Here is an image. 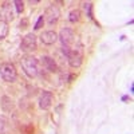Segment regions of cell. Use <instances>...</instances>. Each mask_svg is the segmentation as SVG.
<instances>
[{
  "mask_svg": "<svg viewBox=\"0 0 134 134\" xmlns=\"http://www.w3.org/2000/svg\"><path fill=\"white\" fill-rule=\"evenodd\" d=\"M58 39L60 40V43H62L63 47H70L71 44L74 43V40H75L74 31H72L71 28H63V30L59 32Z\"/></svg>",
  "mask_w": 134,
  "mask_h": 134,
  "instance_id": "cell-6",
  "label": "cell"
},
{
  "mask_svg": "<svg viewBox=\"0 0 134 134\" xmlns=\"http://www.w3.org/2000/svg\"><path fill=\"white\" fill-rule=\"evenodd\" d=\"M79 19H81V11L79 9H72L69 14V20L71 23H76V21H79Z\"/></svg>",
  "mask_w": 134,
  "mask_h": 134,
  "instance_id": "cell-13",
  "label": "cell"
},
{
  "mask_svg": "<svg viewBox=\"0 0 134 134\" xmlns=\"http://www.w3.org/2000/svg\"><path fill=\"white\" fill-rule=\"evenodd\" d=\"M133 90H134V85H133V83H131V86H130V91H131V93H133Z\"/></svg>",
  "mask_w": 134,
  "mask_h": 134,
  "instance_id": "cell-21",
  "label": "cell"
},
{
  "mask_svg": "<svg viewBox=\"0 0 134 134\" xmlns=\"http://www.w3.org/2000/svg\"><path fill=\"white\" fill-rule=\"evenodd\" d=\"M7 121L3 118V117H0V134H5L7 133Z\"/></svg>",
  "mask_w": 134,
  "mask_h": 134,
  "instance_id": "cell-14",
  "label": "cell"
},
{
  "mask_svg": "<svg viewBox=\"0 0 134 134\" xmlns=\"http://www.w3.org/2000/svg\"><path fill=\"white\" fill-rule=\"evenodd\" d=\"M0 20L5 21V23L14 20V11L11 3H3V5L0 7Z\"/></svg>",
  "mask_w": 134,
  "mask_h": 134,
  "instance_id": "cell-7",
  "label": "cell"
},
{
  "mask_svg": "<svg viewBox=\"0 0 134 134\" xmlns=\"http://www.w3.org/2000/svg\"><path fill=\"white\" fill-rule=\"evenodd\" d=\"M122 100H124V102H126V103H127V102H130V98H129L127 95H124V97H122Z\"/></svg>",
  "mask_w": 134,
  "mask_h": 134,
  "instance_id": "cell-20",
  "label": "cell"
},
{
  "mask_svg": "<svg viewBox=\"0 0 134 134\" xmlns=\"http://www.w3.org/2000/svg\"><path fill=\"white\" fill-rule=\"evenodd\" d=\"M42 64L44 66V69L50 72H57L58 71V66H57V62L54 60V58L51 57H42L40 59Z\"/></svg>",
  "mask_w": 134,
  "mask_h": 134,
  "instance_id": "cell-10",
  "label": "cell"
},
{
  "mask_svg": "<svg viewBox=\"0 0 134 134\" xmlns=\"http://www.w3.org/2000/svg\"><path fill=\"white\" fill-rule=\"evenodd\" d=\"M0 76H2V79L8 82V83H12L16 81L18 78V71L15 69V66L12 63H2L0 64Z\"/></svg>",
  "mask_w": 134,
  "mask_h": 134,
  "instance_id": "cell-2",
  "label": "cell"
},
{
  "mask_svg": "<svg viewBox=\"0 0 134 134\" xmlns=\"http://www.w3.org/2000/svg\"><path fill=\"white\" fill-rule=\"evenodd\" d=\"M40 40L43 44H47V46H51L55 42L58 40V34L55 31H44L40 35Z\"/></svg>",
  "mask_w": 134,
  "mask_h": 134,
  "instance_id": "cell-9",
  "label": "cell"
},
{
  "mask_svg": "<svg viewBox=\"0 0 134 134\" xmlns=\"http://www.w3.org/2000/svg\"><path fill=\"white\" fill-rule=\"evenodd\" d=\"M67 58H69L70 67H72V69L81 67V64L83 62V48H82V46H78V47L72 48Z\"/></svg>",
  "mask_w": 134,
  "mask_h": 134,
  "instance_id": "cell-3",
  "label": "cell"
},
{
  "mask_svg": "<svg viewBox=\"0 0 134 134\" xmlns=\"http://www.w3.org/2000/svg\"><path fill=\"white\" fill-rule=\"evenodd\" d=\"M52 98H54V95L51 91H43L39 98V107L42 110H48L52 105Z\"/></svg>",
  "mask_w": 134,
  "mask_h": 134,
  "instance_id": "cell-8",
  "label": "cell"
},
{
  "mask_svg": "<svg viewBox=\"0 0 134 134\" xmlns=\"http://www.w3.org/2000/svg\"><path fill=\"white\" fill-rule=\"evenodd\" d=\"M27 26H28V20L27 19H23V20H21L20 21V28H27Z\"/></svg>",
  "mask_w": 134,
  "mask_h": 134,
  "instance_id": "cell-18",
  "label": "cell"
},
{
  "mask_svg": "<svg viewBox=\"0 0 134 134\" xmlns=\"http://www.w3.org/2000/svg\"><path fill=\"white\" fill-rule=\"evenodd\" d=\"M8 31H9V28H8V23H5V21H2V20H0V40H3V39L7 38Z\"/></svg>",
  "mask_w": 134,
  "mask_h": 134,
  "instance_id": "cell-12",
  "label": "cell"
},
{
  "mask_svg": "<svg viewBox=\"0 0 134 134\" xmlns=\"http://www.w3.org/2000/svg\"><path fill=\"white\" fill-rule=\"evenodd\" d=\"M59 16H60V11L55 4H51L46 9V12H44V20H46L50 26L57 24L58 20H59Z\"/></svg>",
  "mask_w": 134,
  "mask_h": 134,
  "instance_id": "cell-4",
  "label": "cell"
},
{
  "mask_svg": "<svg viewBox=\"0 0 134 134\" xmlns=\"http://www.w3.org/2000/svg\"><path fill=\"white\" fill-rule=\"evenodd\" d=\"M14 4H15V8H16V12L18 14L23 12V9H24V3L23 2H20V0H15Z\"/></svg>",
  "mask_w": 134,
  "mask_h": 134,
  "instance_id": "cell-15",
  "label": "cell"
},
{
  "mask_svg": "<svg viewBox=\"0 0 134 134\" xmlns=\"http://www.w3.org/2000/svg\"><path fill=\"white\" fill-rule=\"evenodd\" d=\"M43 24H44V16L42 15V16H39V19H38V21L35 23V27H34V28H35V30H40Z\"/></svg>",
  "mask_w": 134,
  "mask_h": 134,
  "instance_id": "cell-17",
  "label": "cell"
},
{
  "mask_svg": "<svg viewBox=\"0 0 134 134\" xmlns=\"http://www.w3.org/2000/svg\"><path fill=\"white\" fill-rule=\"evenodd\" d=\"M20 66H21V69H23V71L26 72L27 76H30V78L38 76V74H39V62H38L36 58L31 57V55H27V57L21 58Z\"/></svg>",
  "mask_w": 134,
  "mask_h": 134,
  "instance_id": "cell-1",
  "label": "cell"
},
{
  "mask_svg": "<svg viewBox=\"0 0 134 134\" xmlns=\"http://www.w3.org/2000/svg\"><path fill=\"white\" fill-rule=\"evenodd\" d=\"M83 8L87 9V16L90 18V19H93V12H91V11H93V4L91 3H85L83 4Z\"/></svg>",
  "mask_w": 134,
  "mask_h": 134,
  "instance_id": "cell-16",
  "label": "cell"
},
{
  "mask_svg": "<svg viewBox=\"0 0 134 134\" xmlns=\"http://www.w3.org/2000/svg\"><path fill=\"white\" fill-rule=\"evenodd\" d=\"M2 109L4 113H8V111H11L14 109V103H12V99H11L9 97L4 95L2 97Z\"/></svg>",
  "mask_w": 134,
  "mask_h": 134,
  "instance_id": "cell-11",
  "label": "cell"
},
{
  "mask_svg": "<svg viewBox=\"0 0 134 134\" xmlns=\"http://www.w3.org/2000/svg\"><path fill=\"white\" fill-rule=\"evenodd\" d=\"M20 48H21V51H24V52H30V51L36 50V36L34 35L32 32L27 34V35L21 39Z\"/></svg>",
  "mask_w": 134,
  "mask_h": 134,
  "instance_id": "cell-5",
  "label": "cell"
},
{
  "mask_svg": "<svg viewBox=\"0 0 134 134\" xmlns=\"http://www.w3.org/2000/svg\"><path fill=\"white\" fill-rule=\"evenodd\" d=\"M62 51H63V54L64 55H67V57H69V54H70V47H62Z\"/></svg>",
  "mask_w": 134,
  "mask_h": 134,
  "instance_id": "cell-19",
  "label": "cell"
}]
</instances>
